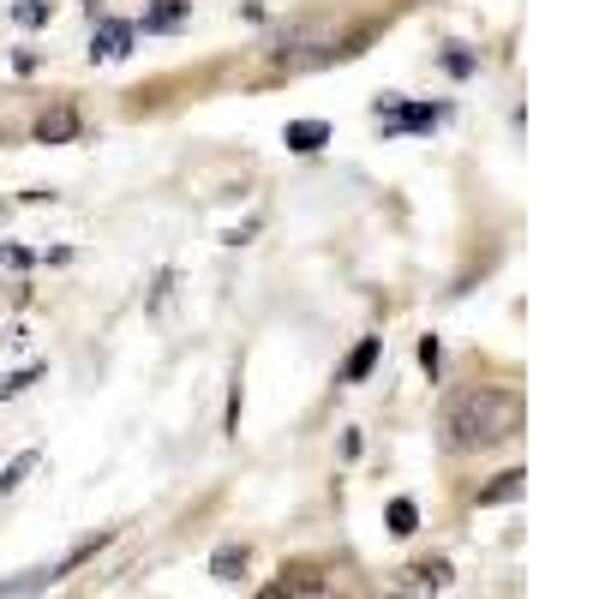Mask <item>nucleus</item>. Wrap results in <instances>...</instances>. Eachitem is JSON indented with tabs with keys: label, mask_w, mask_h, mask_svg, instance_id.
I'll return each mask as SVG.
<instances>
[{
	"label": "nucleus",
	"mask_w": 599,
	"mask_h": 599,
	"mask_svg": "<svg viewBox=\"0 0 599 599\" xmlns=\"http://www.w3.org/2000/svg\"><path fill=\"white\" fill-rule=\"evenodd\" d=\"M522 432V396L516 390H468L444 408V444L450 450H486Z\"/></svg>",
	"instance_id": "1"
},
{
	"label": "nucleus",
	"mask_w": 599,
	"mask_h": 599,
	"mask_svg": "<svg viewBox=\"0 0 599 599\" xmlns=\"http://www.w3.org/2000/svg\"><path fill=\"white\" fill-rule=\"evenodd\" d=\"M474 66H480V60H474L468 48H444V72H450V78H474Z\"/></svg>",
	"instance_id": "15"
},
{
	"label": "nucleus",
	"mask_w": 599,
	"mask_h": 599,
	"mask_svg": "<svg viewBox=\"0 0 599 599\" xmlns=\"http://www.w3.org/2000/svg\"><path fill=\"white\" fill-rule=\"evenodd\" d=\"M360 450H366V438H360V432H342V456H348V462H354V456H360Z\"/></svg>",
	"instance_id": "23"
},
{
	"label": "nucleus",
	"mask_w": 599,
	"mask_h": 599,
	"mask_svg": "<svg viewBox=\"0 0 599 599\" xmlns=\"http://www.w3.org/2000/svg\"><path fill=\"white\" fill-rule=\"evenodd\" d=\"M30 138H36V144H72V138H78V108H72V102L42 108L36 126H30Z\"/></svg>",
	"instance_id": "4"
},
{
	"label": "nucleus",
	"mask_w": 599,
	"mask_h": 599,
	"mask_svg": "<svg viewBox=\"0 0 599 599\" xmlns=\"http://www.w3.org/2000/svg\"><path fill=\"white\" fill-rule=\"evenodd\" d=\"M54 582H60V564H48V570H24V576H6V582H0V599L42 594V588H54Z\"/></svg>",
	"instance_id": "10"
},
{
	"label": "nucleus",
	"mask_w": 599,
	"mask_h": 599,
	"mask_svg": "<svg viewBox=\"0 0 599 599\" xmlns=\"http://www.w3.org/2000/svg\"><path fill=\"white\" fill-rule=\"evenodd\" d=\"M222 432H228V438L240 432V384L228 390V408H222Z\"/></svg>",
	"instance_id": "19"
},
{
	"label": "nucleus",
	"mask_w": 599,
	"mask_h": 599,
	"mask_svg": "<svg viewBox=\"0 0 599 599\" xmlns=\"http://www.w3.org/2000/svg\"><path fill=\"white\" fill-rule=\"evenodd\" d=\"M12 18H18V24H48V0H18Z\"/></svg>",
	"instance_id": "18"
},
{
	"label": "nucleus",
	"mask_w": 599,
	"mask_h": 599,
	"mask_svg": "<svg viewBox=\"0 0 599 599\" xmlns=\"http://www.w3.org/2000/svg\"><path fill=\"white\" fill-rule=\"evenodd\" d=\"M522 480H528V474H522V468H510V474H498L492 486H480V498H474V504H480V510H498V504H516V498H522Z\"/></svg>",
	"instance_id": "8"
},
{
	"label": "nucleus",
	"mask_w": 599,
	"mask_h": 599,
	"mask_svg": "<svg viewBox=\"0 0 599 599\" xmlns=\"http://www.w3.org/2000/svg\"><path fill=\"white\" fill-rule=\"evenodd\" d=\"M0 258H6V270H30V264H36V252H30V246H18V240H6V246H0Z\"/></svg>",
	"instance_id": "16"
},
{
	"label": "nucleus",
	"mask_w": 599,
	"mask_h": 599,
	"mask_svg": "<svg viewBox=\"0 0 599 599\" xmlns=\"http://www.w3.org/2000/svg\"><path fill=\"white\" fill-rule=\"evenodd\" d=\"M282 144H288L294 156H318V150L330 144V120H288V126H282Z\"/></svg>",
	"instance_id": "5"
},
{
	"label": "nucleus",
	"mask_w": 599,
	"mask_h": 599,
	"mask_svg": "<svg viewBox=\"0 0 599 599\" xmlns=\"http://www.w3.org/2000/svg\"><path fill=\"white\" fill-rule=\"evenodd\" d=\"M186 18H192V6H186V0H156V6L144 12V24H138V30H156V36H174V30H180Z\"/></svg>",
	"instance_id": "7"
},
{
	"label": "nucleus",
	"mask_w": 599,
	"mask_h": 599,
	"mask_svg": "<svg viewBox=\"0 0 599 599\" xmlns=\"http://www.w3.org/2000/svg\"><path fill=\"white\" fill-rule=\"evenodd\" d=\"M210 576L228 588V582H240L246 576V546H216V558H210Z\"/></svg>",
	"instance_id": "11"
},
{
	"label": "nucleus",
	"mask_w": 599,
	"mask_h": 599,
	"mask_svg": "<svg viewBox=\"0 0 599 599\" xmlns=\"http://www.w3.org/2000/svg\"><path fill=\"white\" fill-rule=\"evenodd\" d=\"M378 360H384V342H378V336H360L354 354L342 360V384H366V378L378 372Z\"/></svg>",
	"instance_id": "6"
},
{
	"label": "nucleus",
	"mask_w": 599,
	"mask_h": 599,
	"mask_svg": "<svg viewBox=\"0 0 599 599\" xmlns=\"http://www.w3.org/2000/svg\"><path fill=\"white\" fill-rule=\"evenodd\" d=\"M444 120V108H426V102H384V138H402V132H432Z\"/></svg>",
	"instance_id": "2"
},
{
	"label": "nucleus",
	"mask_w": 599,
	"mask_h": 599,
	"mask_svg": "<svg viewBox=\"0 0 599 599\" xmlns=\"http://www.w3.org/2000/svg\"><path fill=\"white\" fill-rule=\"evenodd\" d=\"M414 576H426V588H450V582H456V570H450L444 558H432V564H426V570H414Z\"/></svg>",
	"instance_id": "17"
},
{
	"label": "nucleus",
	"mask_w": 599,
	"mask_h": 599,
	"mask_svg": "<svg viewBox=\"0 0 599 599\" xmlns=\"http://www.w3.org/2000/svg\"><path fill=\"white\" fill-rule=\"evenodd\" d=\"M384 528H390L396 540H414V534H420V504H414V498H390V504H384Z\"/></svg>",
	"instance_id": "9"
},
{
	"label": "nucleus",
	"mask_w": 599,
	"mask_h": 599,
	"mask_svg": "<svg viewBox=\"0 0 599 599\" xmlns=\"http://www.w3.org/2000/svg\"><path fill=\"white\" fill-rule=\"evenodd\" d=\"M276 594H330V576H318V570H288V576H276Z\"/></svg>",
	"instance_id": "12"
},
{
	"label": "nucleus",
	"mask_w": 599,
	"mask_h": 599,
	"mask_svg": "<svg viewBox=\"0 0 599 599\" xmlns=\"http://www.w3.org/2000/svg\"><path fill=\"white\" fill-rule=\"evenodd\" d=\"M42 372H48V366H42V360H36V366H24V372H12V378H6V384H0V402H12V396H24V390H30V384H42Z\"/></svg>",
	"instance_id": "14"
},
{
	"label": "nucleus",
	"mask_w": 599,
	"mask_h": 599,
	"mask_svg": "<svg viewBox=\"0 0 599 599\" xmlns=\"http://www.w3.org/2000/svg\"><path fill=\"white\" fill-rule=\"evenodd\" d=\"M420 366L438 372V342H432V336H420Z\"/></svg>",
	"instance_id": "22"
},
{
	"label": "nucleus",
	"mask_w": 599,
	"mask_h": 599,
	"mask_svg": "<svg viewBox=\"0 0 599 599\" xmlns=\"http://www.w3.org/2000/svg\"><path fill=\"white\" fill-rule=\"evenodd\" d=\"M252 234H258V216H246V222H240V228H228V246H246V240H252Z\"/></svg>",
	"instance_id": "20"
},
{
	"label": "nucleus",
	"mask_w": 599,
	"mask_h": 599,
	"mask_svg": "<svg viewBox=\"0 0 599 599\" xmlns=\"http://www.w3.org/2000/svg\"><path fill=\"white\" fill-rule=\"evenodd\" d=\"M30 474H36V450H18V456H12V462L0 468V498H12V492H18V486L30 480Z\"/></svg>",
	"instance_id": "13"
},
{
	"label": "nucleus",
	"mask_w": 599,
	"mask_h": 599,
	"mask_svg": "<svg viewBox=\"0 0 599 599\" xmlns=\"http://www.w3.org/2000/svg\"><path fill=\"white\" fill-rule=\"evenodd\" d=\"M168 288H174V270H162V276H156V288H150V312L168 300Z\"/></svg>",
	"instance_id": "21"
},
{
	"label": "nucleus",
	"mask_w": 599,
	"mask_h": 599,
	"mask_svg": "<svg viewBox=\"0 0 599 599\" xmlns=\"http://www.w3.org/2000/svg\"><path fill=\"white\" fill-rule=\"evenodd\" d=\"M132 42H138V24H132V18H102V24H96V42H90V60H120V54H132Z\"/></svg>",
	"instance_id": "3"
}]
</instances>
